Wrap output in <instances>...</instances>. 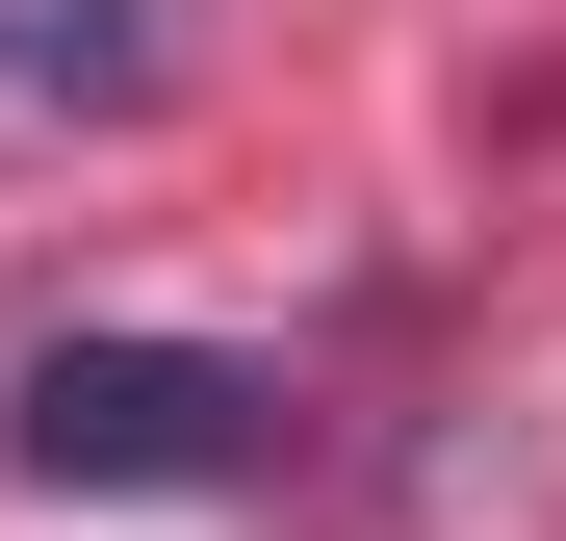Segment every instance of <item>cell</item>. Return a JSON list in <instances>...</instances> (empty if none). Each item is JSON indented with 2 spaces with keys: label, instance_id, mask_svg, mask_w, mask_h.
I'll return each mask as SVG.
<instances>
[{
  "label": "cell",
  "instance_id": "1",
  "mask_svg": "<svg viewBox=\"0 0 566 541\" xmlns=\"http://www.w3.org/2000/svg\"><path fill=\"white\" fill-rule=\"evenodd\" d=\"M0 438H27V490H258L283 387L207 361V335H52L27 387H0Z\"/></svg>",
  "mask_w": 566,
  "mask_h": 541
},
{
  "label": "cell",
  "instance_id": "2",
  "mask_svg": "<svg viewBox=\"0 0 566 541\" xmlns=\"http://www.w3.org/2000/svg\"><path fill=\"white\" fill-rule=\"evenodd\" d=\"M0 104H155V0H0Z\"/></svg>",
  "mask_w": 566,
  "mask_h": 541
}]
</instances>
